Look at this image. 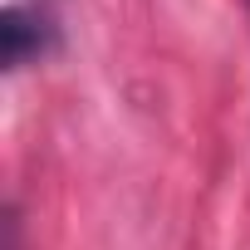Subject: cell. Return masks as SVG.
I'll return each instance as SVG.
<instances>
[{
    "label": "cell",
    "instance_id": "1",
    "mask_svg": "<svg viewBox=\"0 0 250 250\" xmlns=\"http://www.w3.org/2000/svg\"><path fill=\"white\" fill-rule=\"evenodd\" d=\"M49 44H54V25H49L44 15L20 10V5H10L5 15H0V54H5V69L35 64Z\"/></svg>",
    "mask_w": 250,
    "mask_h": 250
},
{
    "label": "cell",
    "instance_id": "2",
    "mask_svg": "<svg viewBox=\"0 0 250 250\" xmlns=\"http://www.w3.org/2000/svg\"><path fill=\"white\" fill-rule=\"evenodd\" d=\"M245 5H250V0H245Z\"/></svg>",
    "mask_w": 250,
    "mask_h": 250
}]
</instances>
